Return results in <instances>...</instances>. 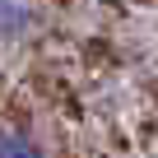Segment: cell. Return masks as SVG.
Here are the masks:
<instances>
[{"mask_svg": "<svg viewBox=\"0 0 158 158\" xmlns=\"http://www.w3.org/2000/svg\"><path fill=\"white\" fill-rule=\"evenodd\" d=\"M37 28V14L23 0H0V42H19Z\"/></svg>", "mask_w": 158, "mask_h": 158, "instance_id": "6da1fadb", "label": "cell"}, {"mask_svg": "<svg viewBox=\"0 0 158 158\" xmlns=\"http://www.w3.org/2000/svg\"><path fill=\"white\" fill-rule=\"evenodd\" d=\"M0 158H42V149L19 130H0Z\"/></svg>", "mask_w": 158, "mask_h": 158, "instance_id": "7a4b0ae2", "label": "cell"}]
</instances>
